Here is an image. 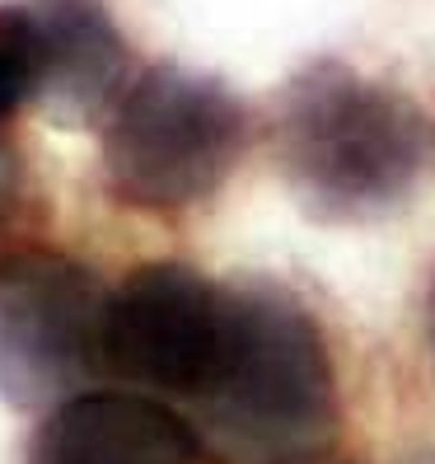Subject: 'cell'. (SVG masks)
<instances>
[{
	"instance_id": "cell-1",
	"label": "cell",
	"mask_w": 435,
	"mask_h": 464,
	"mask_svg": "<svg viewBox=\"0 0 435 464\" xmlns=\"http://www.w3.org/2000/svg\"><path fill=\"white\" fill-rule=\"evenodd\" d=\"M178 413L211 464H323L342 431V371L314 300L267 272L225 277L206 366Z\"/></svg>"
},
{
	"instance_id": "cell-6",
	"label": "cell",
	"mask_w": 435,
	"mask_h": 464,
	"mask_svg": "<svg viewBox=\"0 0 435 464\" xmlns=\"http://www.w3.org/2000/svg\"><path fill=\"white\" fill-rule=\"evenodd\" d=\"M5 14L29 85V113H43L52 127H103L146 66L108 0H5Z\"/></svg>"
},
{
	"instance_id": "cell-4",
	"label": "cell",
	"mask_w": 435,
	"mask_h": 464,
	"mask_svg": "<svg viewBox=\"0 0 435 464\" xmlns=\"http://www.w3.org/2000/svg\"><path fill=\"white\" fill-rule=\"evenodd\" d=\"M108 291L113 282L61 244H10L0 254V399L47 413L99 390Z\"/></svg>"
},
{
	"instance_id": "cell-10",
	"label": "cell",
	"mask_w": 435,
	"mask_h": 464,
	"mask_svg": "<svg viewBox=\"0 0 435 464\" xmlns=\"http://www.w3.org/2000/svg\"><path fill=\"white\" fill-rule=\"evenodd\" d=\"M407 464H435V450H421L417 459H407Z\"/></svg>"
},
{
	"instance_id": "cell-3",
	"label": "cell",
	"mask_w": 435,
	"mask_h": 464,
	"mask_svg": "<svg viewBox=\"0 0 435 464\" xmlns=\"http://www.w3.org/2000/svg\"><path fill=\"white\" fill-rule=\"evenodd\" d=\"M258 118L221 75L146 62L99 127L103 198L127 216L183 226L243 169Z\"/></svg>"
},
{
	"instance_id": "cell-5",
	"label": "cell",
	"mask_w": 435,
	"mask_h": 464,
	"mask_svg": "<svg viewBox=\"0 0 435 464\" xmlns=\"http://www.w3.org/2000/svg\"><path fill=\"white\" fill-rule=\"evenodd\" d=\"M225 277L187 258H146L108 291L103 314V385L178 403L193 394L221 324Z\"/></svg>"
},
{
	"instance_id": "cell-9",
	"label": "cell",
	"mask_w": 435,
	"mask_h": 464,
	"mask_svg": "<svg viewBox=\"0 0 435 464\" xmlns=\"http://www.w3.org/2000/svg\"><path fill=\"white\" fill-rule=\"evenodd\" d=\"M417 347H421L426 375H430V385H435V267L426 272L421 295H417Z\"/></svg>"
},
{
	"instance_id": "cell-8",
	"label": "cell",
	"mask_w": 435,
	"mask_h": 464,
	"mask_svg": "<svg viewBox=\"0 0 435 464\" xmlns=\"http://www.w3.org/2000/svg\"><path fill=\"white\" fill-rule=\"evenodd\" d=\"M43 198H38V179L24 146L10 131H0V254L10 244L29 239V226L38 221Z\"/></svg>"
},
{
	"instance_id": "cell-7",
	"label": "cell",
	"mask_w": 435,
	"mask_h": 464,
	"mask_svg": "<svg viewBox=\"0 0 435 464\" xmlns=\"http://www.w3.org/2000/svg\"><path fill=\"white\" fill-rule=\"evenodd\" d=\"M183 413L150 394L99 385L47 408L24 441V464H202Z\"/></svg>"
},
{
	"instance_id": "cell-11",
	"label": "cell",
	"mask_w": 435,
	"mask_h": 464,
	"mask_svg": "<svg viewBox=\"0 0 435 464\" xmlns=\"http://www.w3.org/2000/svg\"><path fill=\"white\" fill-rule=\"evenodd\" d=\"M342 464H351V459H342Z\"/></svg>"
},
{
	"instance_id": "cell-2",
	"label": "cell",
	"mask_w": 435,
	"mask_h": 464,
	"mask_svg": "<svg viewBox=\"0 0 435 464\" xmlns=\"http://www.w3.org/2000/svg\"><path fill=\"white\" fill-rule=\"evenodd\" d=\"M262 146L286 193L318 226H379L435 169L426 103L346 57H314L277 85Z\"/></svg>"
}]
</instances>
